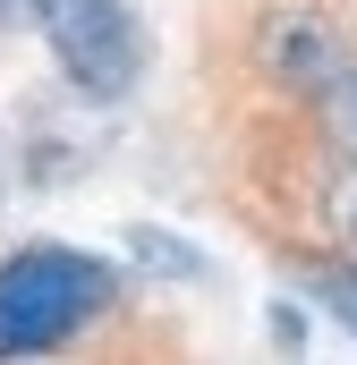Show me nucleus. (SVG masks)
Returning a JSON list of instances; mask_svg holds the SVG:
<instances>
[{"instance_id":"8","label":"nucleus","mask_w":357,"mask_h":365,"mask_svg":"<svg viewBox=\"0 0 357 365\" xmlns=\"http://www.w3.org/2000/svg\"><path fill=\"white\" fill-rule=\"evenodd\" d=\"M341 314H349V331H357V280H349V289H341Z\"/></svg>"},{"instance_id":"6","label":"nucleus","mask_w":357,"mask_h":365,"mask_svg":"<svg viewBox=\"0 0 357 365\" xmlns=\"http://www.w3.org/2000/svg\"><path fill=\"white\" fill-rule=\"evenodd\" d=\"M323 221H332V238L357 255V162H341V179L323 187Z\"/></svg>"},{"instance_id":"3","label":"nucleus","mask_w":357,"mask_h":365,"mask_svg":"<svg viewBox=\"0 0 357 365\" xmlns=\"http://www.w3.org/2000/svg\"><path fill=\"white\" fill-rule=\"evenodd\" d=\"M256 60H264V77L281 93H306L332 86L341 68H349V43H341V26L323 17V9H306V0H289V9H272L264 34H256Z\"/></svg>"},{"instance_id":"7","label":"nucleus","mask_w":357,"mask_h":365,"mask_svg":"<svg viewBox=\"0 0 357 365\" xmlns=\"http://www.w3.org/2000/svg\"><path fill=\"white\" fill-rule=\"evenodd\" d=\"M0 26H34V0H0Z\"/></svg>"},{"instance_id":"1","label":"nucleus","mask_w":357,"mask_h":365,"mask_svg":"<svg viewBox=\"0 0 357 365\" xmlns=\"http://www.w3.org/2000/svg\"><path fill=\"white\" fill-rule=\"evenodd\" d=\"M119 289H128L119 264H102L86 247H17L0 264V365L69 349L119 306Z\"/></svg>"},{"instance_id":"4","label":"nucleus","mask_w":357,"mask_h":365,"mask_svg":"<svg viewBox=\"0 0 357 365\" xmlns=\"http://www.w3.org/2000/svg\"><path fill=\"white\" fill-rule=\"evenodd\" d=\"M306 110H315V128H323V145L341 153V162H357V60L332 77V86L306 93Z\"/></svg>"},{"instance_id":"2","label":"nucleus","mask_w":357,"mask_h":365,"mask_svg":"<svg viewBox=\"0 0 357 365\" xmlns=\"http://www.w3.org/2000/svg\"><path fill=\"white\" fill-rule=\"evenodd\" d=\"M34 26H43L60 77L86 102H128V93L145 86L154 34H145V9L136 0H34Z\"/></svg>"},{"instance_id":"5","label":"nucleus","mask_w":357,"mask_h":365,"mask_svg":"<svg viewBox=\"0 0 357 365\" xmlns=\"http://www.w3.org/2000/svg\"><path fill=\"white\" fill-rule=\"evenodd\" d=\"M128 255H136L145 272H162V280H213V264H204L187 238H171V230H145V221L128 230Z\"/></svg>"}]
</instances>
